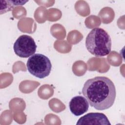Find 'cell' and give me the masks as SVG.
I'll return each mask as SVG.
<instances>
[{
	"instance_id": "1",
	"label": "cell",
	"mask_w": 125,
	"mask_h": 125,
	"mask_svg": "<svg viewBox=\"0 0 125 125\" xmlns=\"http://www.w3.org/2000/svg\"><path fill=\"white\" fill-rule=\"evenodd\" d=\"M82 92L90 105L98 110L107 109L111 107L116 96L114 84L110 79L104 76L87 80Z\"/></svg>"
},
{
	"instance_id": "2",
	"label": "cell",
	"mask_w": 125,
	"mask_h": 125,
	"mask_svg": "<svg viewBox=\"0 0 125 125\" xmlns=\"http://www.w3.org/2000/svg\"><path fill=\"white\" fill-rule=\"evenodd\" d=\"M111 44L110 36L101 28L93 29L85 39L86 49L96 57H103L109 54L111 50Z\"/></svg>"
},
{
	"instance_id": "3",
	"label": "cell",
	"mask_w": 125,
	"mask_h": 125,
	"mask_svg": "<svg viewBox=\"0 0 125 125\" xmlns=\"http://www.w3.org/2000/svg\"><path fill=\"white\" fill-rule=\"evenodd\" d=\"M27 68L32 75L40 79L48 76L51 70L52 64L49 58L39 53L34 54L27 60Z\"/></svg>"
},
{
	"instance_id": "4",
	"label": "cell",
	"mask_w": 125,
	"mask_h": 125,
	"mask_svg": "<svg viewBox=\"0 0 125 125\" xmlns=\"http://www.w3.org/2000/svg\"><path fill=\"white\" fill-rule=\"evenodd\" d=\"M13 49L17 56L21 58H27L35 53L37 45L31 36L22 35L15 42Z\"/></svg>"
},
{
	"instance_id": "5",
	"label": "cell",
	"mask_w": 125,
	"mask_h": 125,
	"mask_svg": "<svg viewBox=\"0 0 125 125\" xmlns=\"http://www.w3.org/2000/svg\"><path fill=\"white\" fill-rule=\"evenodd\" d=\"M77 125H111L108 118L104 114L98 112H91L81 117Z\"/></svg>"
},
{
	"instance_id": "6",
	"label": "cell",
	"mask_w": 125,
	"mask_h": 125,
	"mask_svg": "<svg viewBox=\"0 0 125 125\" xmlns=\"http://www.w3.org/2000/svg\"><path fill=\"white\" fill-rule=\"evenodd\" d=\"M71 112L76 116H80L87 111L89 103L87 100L82 96H76L70 100L69 104Z\"/></svg>"
},
{
	"instance_id": "7",
	"label": "cell",
	"mask_w": 125,
	"mask_h": 125,
	"mask_svg": "<svg viewBox=\"0 0 125 125\" xmlns=\"http://www.w3.org/2000/svg\"><path fill=\"white\" fill-rule=\"evenodd\" d=\"M0 14L6 13L12 10L14 7L11 0H0Z\"/></svg>"
},
{
	"instance_id": "8",
	"label": "cell",
	"mask_w": 125,
	"mask_h": 125,
	"mask_svg": "<svg viewBox=\"0 0 125 125\" xmlns=\"http://www.w3.org/2000/svg\"><path fill=\"white\" fill-rule=\"evenodd\" d=\"M28 0H11V2L14 5H24L25 3L28 2Z\"/></svg>"
}]
</instances>
